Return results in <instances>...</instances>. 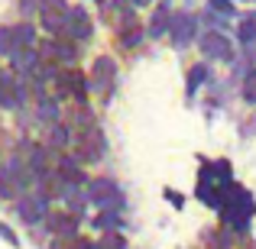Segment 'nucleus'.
<instances>
[{"instance_id": "obj_18", "label": "nucleus", "mask_w": 256, "mask_h": 249, "mask_svg": "<svg viewBox=\"0 0 256 249\" xmlns=\"http://www.w3.org/2000/svg\"><path fill=\"white\" fill-rule=\"evenodd\" d=\"M240 42H244V45L256 42V16H246L244 23H240Z\"/></svg>"}, {"instance_id": "obj_17", "label": "nucleus", "mask_w": 256, "mask_h": 249, "mask_svg": "<svg viewBox=\"0 0 256 249\" xmlns=\"http://www.w3.org/2000/svg\"><path fill=\"white\" fill-rule=\"evenodd\" d=\"M169 23H172L169 10H166V6H159V10H156V16H152V23H150V36H162Z\"/></svg>"}, {"instance_id": "obj_14", "label": "nucleus", "mask_w": 256, "mask_h": 249, "mask_svg": "<svg viewBox=\"0 0 256 249\" xmlns=\"http://www.w3.org/2000/svg\"><path fill=\"white\" fill-rule=\"evenodd\" d=\"M10 58H13V68H16L20 75H30V71H36V68H39V52L32 49V45H30V49L13 52Z\"/></svg>"}, {"instance_id": "obj_13", "label": "nucleus", "mask_w": 256, "mask_h": 249, "mask_svg": "<svg viewBox=\"0 0 256 249\" xmlns=\"http://www.w3.org/2000/svg\"><path fill=\"white\" fill-rule=\"evenodd\" d=\"M140 39H143V26H140V19L133 16L130 10H124V23H120V42H124V45H136Z\"/></svg>"}, {"instance_id": "obj_1", "label": "nucleus", "mask_w": 256, "mask_h": 249, "mask_svg": "<svg viewBox=\"0 0 256 249\" xmlns=\"http://www.w3.org/2000/svg\"><path fill=\"white\" fill-rule=\"evenodd\" d=\"M220 198H224V201H220L224 220L234 227V230H246V224H250V217H253V211H256L250 191L240 188V185H224V188H220Z\"/></svg>"}, {"instance_id": "obj_15", "label": "nucleus", "mask_w": 256, "mask_h": 249, "mask_svg": "<svg viewBox=\"0 0 256 249\" xmlns=\"http://www.w3.org/2000/svg\"><path fill=\"white\" fill-rule=\"evenodd\" d=\"M49 227H52V233H56V237H75L78 220L68 217V214H52V217H49Z\"/></svg>"}, {"instance_id": "obj_9", "label": "nucleus", "mask_w": 256, "mask_h": 249, "mask_svg": "<svg viewBox=\"0 0 256 249\" xmlns=\"http://www.w3.org/2000/svg\"><path fill=\"white\" fill-rule=\"evenodd\" d=\"M201 52H204L208 58H220V62H230L234 58V45L227 42L224 32H208V36L201 39Z\"/></svg>"}, {"instance_id": "obj_6", "label": "nucleus", "mask_w": 256, "mask_h": 249, "mask_svg": "<svg viewBox=\"0 0 256 249\" xmlns=\"http://www.w3.org/2000/svg\"><path fill=\"white\" fill-rule=\"evenodd\" d=\"M88 198L94 201L98 207H104V211H117L120 207V191L114 181H91V188H88Z\"/></svg>"}, {"instance_id": "obj_20", "label": "nucleus", "mask_w": 256, "mask_h": 249, "mask_svg": "<svg viewBox=\"0 0 256 249\" xmlns=\"http://www.w3.org/2000/svg\"><path fill=\"white\" fill-rule=\"evenodd\" d=\"M117 224H120V217L114 211H104L94 217V227H100V230H117Z\"/></svg>"}, {"instance_id": "obj_10", "label": "nucleus", "mask_w": 256, "mask_h": 249, "mask_svg": "<svg viewBox=\"0 0 256 249\" xmlns=\"http://www.w3.org/2000/svg\"><path fill=\"white\" fill-rule=\"evenodd\" d=\"M46 194H23L20 198V217H23V224H39V220H46Z\"/></svg>"}, {"instance_id": "obj_12", "label": "nucleus", "mask_w": 256, "mask_h": 249, "mask_svg": "<svg viewBox=\"0 0 256 249\" xmlns=\"http://www.w3.org/2000/svg\"><path fill=\"white\" fill-rule=\"evenodd\" d=\"M0 104L4 107H20L23 104V87L16 84L13 75H0Z\"/></svg>"}, {"instance_id": "obj_16", "label": "nucleus", "mask_w": 256, "mask_h": 249, "mask_svg": "<svg viewBox=\"0 0 256 249\" xmlns=\"http://www.w3.org/2000/svg\"><path fill=\"white\" fill-rule=\"evenodd\" d=\"M58 178L62 181H72V185H78V181H82V172H78V165L72 162V159H58Z\"/></svg>"}, {"instance_id": "obj_4", "label": "nucleus", "mask_w": 256, "mask_h": 249, "mask_svg": "<svg viewBox=\"0 0 256 249\" xmlns=\"http://www.w3.org/2000/svg\"><path fill=\"white\" fill-rule=\"evenodd\" d=\"M78 152H82L84 162H94V159L104 156V136L94 123H82V133H78Z\"/></svg>"}, {"instance_id": "obj_25", "label": "nucleus", "mask_w": 256, "mask_h": 249, "mask_svg": "<svg viewBox=\"0 0 256 249\" xmlns=\"http://www.w3.org/2000/svg\"><path fill=\"white\" fill-rule=\"evenodd\" d=\"M39 110H42V117L56 120V104H52V100H46V97H42V104H39Z\"/></svg>"}, {"instance_id": "obj_3", "label": "nucleus", "mask_w": 256, "mask_h": 249, "mask_svg": "<svg viewBox=\"0 0 256 249\" xmlns=\"http://www.w3.org/2000/svg\"><path fill=\"white\" fill-rule=\"evenodd\" d=\"M84 94H88V81H84L82 71L65 68V71L56 75V97H78V100H84Z\"/></svg>"}, {"instance_id": "obj_22", "label": "nucleus", "mask_w": 256, "mask_h": 249, "mask_svg": "<svg viewBox=\"0 0 256 249\" xmlns=\"http://www.w3.org/2000/svg\"><path fill=\"white\" fill-rule=\"evenodd\" d=\"M208 6H211L218 16H234V0H208Z\"/></svg>"}, {"instance_id": "obj_23", "label": "nucleus", "mask_w": 256, "mask_h": 249, "mask_svg": "<svg viewBox=\"0 0 256 249\" xmlns=\"http://www.w3.org/2000/svg\"><path fill=\"white\" fill-rule=\"evenodd\" d=\"M208 78V71H204V65H194L192 68V78H188V94H194V87H198L201 81Z\"/></svg>"}, {"instance_id": "obj_7", "label": "nucleus", "mask_w": 256, "mask_h": 249, "mask_svg": "<svg viewBox=\"0 0 256 249\" xmlns=\"http://www.w3.org/2000/svg\"><path fill=\"white\" fill-rule=\"evenodd\" d=\"M194 32H198V19L192 13H175L172 23H169V36L175 45H188L194 42Z\"/></svg>"}, {"instance_id": "obj_5", "label": "nucleus", "mask_w": 256, "mask_h": 249, "mask_svg": "<svg viewBox=\"0 0 256 249\" xmlns=\"http://www.w3.org/2000/svg\"><path fill=\"white\" fill-rule=\"evenodd\" d=\"M39 16L49 32H62L68 19V3L65 0H39Z\"/></svg>"}, {"instance_id": "obj_24", "label": "nucleus", "mask_w": 256, "mask_h": 249, "mask_svg": "<svg viewBox=\"0 0 256 249\" xmlns=\"http://www.w3.org/2000/svg\"><path fill=\"white\" fill-rule=\"evenodd\" d=\"M244 97L250 100V104H256V71H253V75H246V81H244Z\"/></svg>"}, {"instance_id": "obj_2", "label": "nucleus", "mask_w": 256, "mask_h": 249, "mask_svg": "<svg viewBox=\"0 0 256 249\" xmlns=\"http://www.w3.org/2000/svg\"><path fill=\"white\" fill-rule=\"evenodd\" d=\"M26 185H30V175L23 172L20 159H10V165L0 175V194H4V198H23Z\"/></svg>"}, {"instance_id": "obj_21", "label": "nucleus", "mask_w": 256, "mask_h": 249, "mask_svg": "<svg viewBox=\"0 0 256 249\" xmlns=\"http://www.w3.org/2000/svg\"><path fill=\"white\" fill-rule=\"evenodd\" d=\"M98 249H126V243H124V237H120V233L107 230V233H104V240L98 243Z\"/></svg>"}, {"instance_id": "obj_8", "label": "nucleus", "mask_w": 256, "mask_h": 249, "mask_svg": "<svg viewBox=\"0 0 256 249\" xmlns=\"http://www.w3.org/2000/svg\"><path fill=\"white\" fill-rule=\"evenodd\" d=\"M114 78H117V68H114V62L110 58H98V62L91 65V87H94V94H110V87H114Z\"/></svg>"}, {"instance_id": "obj_19", "label": "nucleus", "mask_w": 256, "mask_h": 249, "mask_svg": "<svg viewBox=\"0 0 256 249\" xmlns=\"http://www.w3.org/2000/svg\"><path fill=\"white\" fill-rule=\"evenodd\" d=\"M13 52H16V36L10 26V29H0V55H13Z\"/></svg>"}, {"instance_id": "obj_11", "label": "nucleus", "mask_w": 256, "mask_h": 249, "mask_svg": "<svg viewBox=\"0 0 256 249\" xmlns=\"http://www.w3.org/2000/svg\"><path fill=\"white\" fill-rule=\"evenodd\" d=\"M65 32H68L72 39H88V36H91V16H88L82 6L68 10V19H65Z\"/></svg>"}, {"instance_id": "obj_26", "label": "nucleus", "mask_w": 256, "mask_h": 249, "mask_svg": "<svg viewBox=\"0 0 256 249\" xmlns=\"http://www.w3.org/2000/svg\"><path fill=\"white\" fill-rule=\"evenodd\" d=\"M78 249H98L94 243H88V240H78Z\"/></svg>"}]
</instances>
